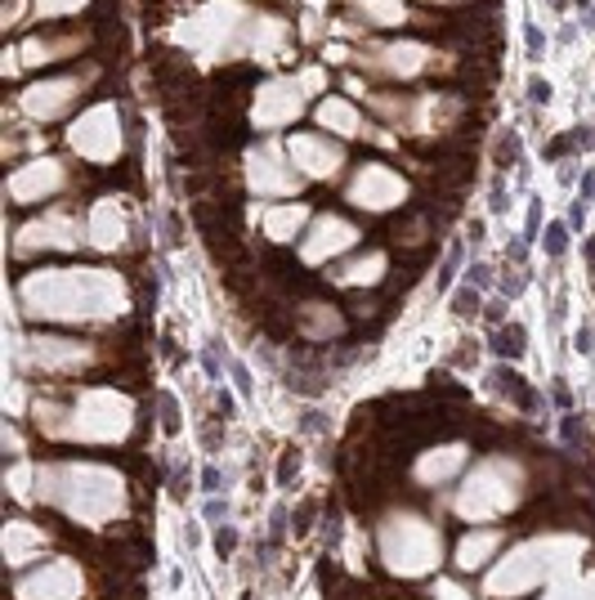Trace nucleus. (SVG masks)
<instances>
[{"label":"nucleus","mask_w":595,"mask_h":600,"mask_svg":"<svg viewBox=\"0 0 595 600\" xmlns=\"http://www.w3.org/2000/svg\"><path fill=\"white\" fill-rule=\"evenodd\" d=\"M23 309L54 323H94L126 309V283L112 270H41L19 283Z\"/></svg>","instance_id":"f257e3e1"},{"label":"nucleus","mask_w":595,"mask_h":600,"mask_svg":"<svg viewBox=\"0 0 595 600\" xmlns=\"http://www.w3.org/2000/svg\"><path fill=\"white\" fill-rule=\"evenodd\" d=\"M353 63L381 81H421L430 72H452L456 59L425 41H372L353 50Z\"/></svg>","instance_id":"f03ea898"},{"label":"nucleus","mask_w":595,"mask_h":600,"mask_svg":"<svg viewBox=\"0 0 595 600\" xmlns=\"http://www.w3.org/2000/svg\"><path fill=\"white\" fill-rule=\"evenodd\" d=\"M372 108L381 116H390V126L412 131V135H434L448 131L456 116H461V94L452 90H421V94H372Z\"/></svg>","instance_id":"7ed1b4c3"},{"label":"nucleus","mask_w":595,"mask_h":600,"mask_svg":"<svg viewBox=\"0 0 595 600\" xmlns=\"http://www.w3.org/2000/svg\"><path fill=\"white\" fill-rule=\"evenodd\" d=\"M68 149L94 166H112L126 153V122L116 103H90L68 126Z\"/></svg>","instance_id":"20e7f679"},{"label":"nucleus","mask_w":595,"mask_h":600,"mask_svg":"<svg viewBox=\"0 0 595 600\" xmlns=\"http://www.w3.org/2000/svg\"><path fill=\"white\" fill-rule=\"evenodd\" d=\"M94 81V68H81V72H59V77H45V81H32L19 90V112L28 116L32 126H45V122H63V116L85 99Z\"/></svg>","instance_id":"39448f33"},{"label":"nucleus","mask_w":595,"mask_h":600,"mask_svg":"<svg viewBox=\"0 0 595 600\" xmlns=\"http://www.w3.org/2000/svg\"><path fill=\"white\" fill-rule=\"evenodd\" d=\"M305 85L300 77H269L265 85H256V99H252V126L256 131H283L291 122L305 116Z\"/></svg>","instance_id":"423d86ee"},{"label":"nucleus","mask_w":595,"mask_h":600,"mask_svg":"<svg viewBox=\"0 0 595 600\" xmlns=\"http://www.w3.org/2000/svg\"><path fill=\"white\" fill-rule=\"evenodd\" d=\"M345 197L359 211H394V206L408 202V180L394 166H386V162H363L359 171L349 175Z\"/></svg>","instance_id":"0eeeda50"},{"label":"nucleus","mask_w":595,"mask_h":600,"mask_svg":"<svg viewBox=\"0 0 595 600\" xmlns=\"http://www.w3.org/2000/svg\"><path fill=\"white\" fill-rule=\"evenodd\" d=\"M247 189L256 197H296L300 193V171L291 166L287 149L269 144V140L256 144L247 153Z\"/></svg>","instance_id":"6e6552de"},{"label":"nucleus","mask_w":595,"mask_h":600,"mask_svg":"<svg viewBox=\"0 0 595 600\" xmlns=\"http://www.w3.org/2000/svg\"><path fill=\"white\" fill-rule=\"evenodd\" d=\"M287 157H291V166H296L300 175H309V180H331V175L345 166V149H340V140H331L327 131H300V135H291V140H287Z\"/></svg>","instance_id":"1a4fd4ad"},{"label":"nucleus","mask_w":595,"mask_h":600,"mask_svg":"<svg viewBox=\"0 0 595 600\" xmlns=\"http://www.w3.org/2000/svg\"><path fill=\"white\" fill-rule=\"evenodd\" d=\"M68 189V162L63 157H32L10 175V197L14 202H45Z\"/></svg>","instance_id":"9d476101"},{"label":"nucleus","mask_w":595,"mask_h":600,"mask_svg":"<svg viewBox=\"0 0 595 600\" xmlns=\"http://www.w3.org/2000/svg\"><path fill=\"white\" fill-rule=\"evenodd\" d=\"M90 45V32H50V37H28L23 45H14V59H10V72L19 68H45V63H59V59H72Z\"/></svg>","instance_id":"9b49d317"},{"label":"nucleus","mask_w":595,"mask_h":600,"mask_svg":"<svg viewBox=\"0 0 595 600\" xmlns=\"http://www.w3.org/2000/svg\"><path fill=\"white\" fill-rule=\"evenodd\" d=\"M353 243H359V228H353L349 220H340V215H318L314 228H309V237H305V247H300V261H305V265H322V261L349 252Z\"/></svg>","instance_id":"f8f14e48"},{"label":"nucleus","mask_w":595,"mask_h":600,"mask_svg":"<svg viewBox=\"0 0 595 600\" xmlns=\"http://www.w3.org/2000/svg\"><path fill=\"white\" fill-rule=\"evenodd\" d=\"M72 243H76V224H72V215L54 211V215H41V220H32L28 228H19L14 252H19V256H23V252H45V247L68 252Z\"/></svg>","instance_id":"ddd939ff"},{"label":"nucleus","mask_w":595,"mask_h":600,"mask_svg":"<svg viewBox=\"0 0 595 600\" xmlns=\"http://www.w3.org/2000/svg\"><path fill=\"white\" fill-rule=\"evenodd\" d=\"M314 122H318V131H327V135H336V140H359V135H368L363 112L353 108L349 99H340V94H322V99L314 103Z\"/></svg>","instance_id":"4468645a"},{"label":"nucleus","mask_w":595,"mask_h":600,"mask_svg":"<svg viewBox=\"0 0 595 600\" xmlns=\"http://www.w3.org/2000/svg\"><path fill=\"white\" fill-rule=\"evenodd\" d=\"M32 358L41 373H72L81 364H90L94 349L81 345V340H63V336H37L32 340Z\"/></svg>","instance_id":"2eb2a0df"},{"label":"nucleus","mask_w":595,"mask_h":600,"mask_svg":"<svg viewBox=\"0 0 595 600\" xmlns=\"http://www.w3.org/2000/svg\"><path fill=\"white\" fill-rule=\"evenodd\" d=\"M90 243L99 252H116L126 243V206H122V197H99L90 206Z\"/></svg>","instance_id":"dca6fc26"},{"label":"nucleus","mask_w":595,"mask_h":600,"mask_svg":"<svg viewBox=\"0 0 595 600\" xmlns=\"http://www.w3.org/2000/svg\"><path fill=\"white\" fill-rule=\"evenodd\" d=\"M349 10L359 14L363 23H372V28H408L412 23V10L403 6V0H349Z\"/></svg>","instance_id":"f3484780"},{"label":"nucleus","mask_w":595,"mask_h":600,"mask_svg":"<svg viewBox=\"0 0 595 600\" xmlns=\"http://www.w3.org/2000/svg\"><path fill=\"white\" fill-rule=\"evenodd\" d=\"M300 224H309V206L305 202H287V206H274L265 215V233L274 237V243H291V237L300 233Z\"/></svg>","instance_id":"a211bd4d"},{"label":"nucleus","mask_w":595,"mask_h":600,"mask_svg":"<svg viewBox=\"0 0 595 600\" xmlns=\"http://www.w3.org/2000/svg\"><path fill=\"white\" fill-rule=\"evenodd\" d=\"M336 278H340V283H381V278H386V256H381V252L353 256Z\"/></svg>","instance_id":"6ab92c4d"},{"label":"nucleus","mask_w":595,"mask_h":600,"mask_svg":"<svg viewBox=\"0 0 595 600\" xmlns=\"http://www.w3.org/2000/svg\"><path fill=\"white\" fill-rule=\"evenodd\" d=\"M90 6H94V0H28L32 19H41V23H54V19H76V14H85Z\"/></svg>","instance_id":"aec40b11"},{"label":"nucleus","mask_w":595,"mask_h":600,"mask_svg":"<svg viewBox=\"0 0 595 600\" xmlns=\"http://www.w3.org/2000/svg\"><path fill=\"white\" fill-rule=\"evenodd\" d=\"M461 457H465V448H461V444H448V448L430 452V457L421 461V475H425V485H439V475L456 470V466H461Z\"/></svg>","instance_id":"412c9836"},{"label":"nucleus","mask_w":595,"mask_h":600,"mask_svg":"<svg viewBox=\"0 0 595 600\" xmlns=\"http://www.w3.org/2000/svg\"><path fill=\"white\" fill-rule=\"evenodd\" d=\"M340 332V318H336V309H327V305H309V323H305V336H314V340H327V336H336Z\"/></svg>","instance_id":"4be33fe9"},{"label":"nucleus","mask_w":595,"mask_h":600,"mask_svg":"<svg viewBox=\"0 0 595 600\" xmlns=\"http://www.w3.org/2000/svg\"><path fill=\"white\" fill-rule=\"evenodd\" d=\"M300 85H305V94H318V90L327 85V72H322V68H305V72H300Z\"/></svg>","instance_id":"5701e85b"},{"label":"nucleus","mask_w":595,"mask_h":600,"mask_svg":"<svg viewBox=\"0 0 595 600\" xmlns=\"http://www.w3.org/2000/svg\"><path fill=\"white\" fill-rule=\"evenodd\" d=\"M430 6H461V0H430Z\"/></svg>","instance_id":"b1692460"}]
</instances>
